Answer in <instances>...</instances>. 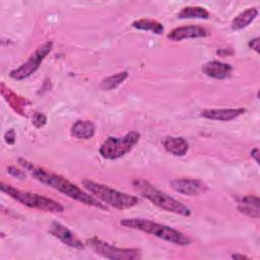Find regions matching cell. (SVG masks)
<instances>
[{
  "instance_id": "6da1fadb",
  "label": "cell",
  "mask_w": 260,
  "mask_h": 260,
  "mask_svg": "<svg viewBox=\"0 0 260 260\" xmlns=\"http://www.w3.org/2000/svg\"><path fill=\"white\" fill-rule=\"evenodd\" d=\"M17 161L27 173H29L37 181L41 182L42 184L47 185L52 189H55L58 192L66 195L67 197L81 202L82 204L98 207L101 209H107V206L103 202H101L95 197L87 194L75 184L68 181L66 178L47 171L43 168H40L34 165L31 161H28L22 157H19Z\"/></svg>"
},
{
  "instance_id": "7a4b0ae2",
  "label": "cell",
  "mask_w": 260,
  "mask_h": 260,
  "mask_svg": "<svg viewBox=\"0 0 260 260\" xmlns=\"http://www.w3.org/2000/svg\"><path fill=\"white\" fill-rule=\"evenodd\" d=\"M120 224L129 229L141 231L152 235L160 240L178 246H188L192 240L182 232L175 230L169 225L161 224L145 218H124L120 220Z\"/></svg>"
},
{
  "instance_id": "3957f363",
  "label": "cell",
  "mask_w": 260,
  "mask_h": 260,
  "mask_svg": "<svg viewBox=\"0 0 260 260\" xmlns=\"http://www.w3.org/2000/svg\"><path fill=\"white\" fill-rule=\"evenodd\" d=\"M132 186L136 192H138L142 197L149 200L153 205L182 216H189L191 210L188 206L183 204L181 201L175 199L174 197L168 195L161 190L157 189L155 186L150 184L148 181L143 179H134L132 181Z\"/></svg>"
},
{
  "instance_id": "277c9868",
  "label": "cell",
  "mask_w": 260,
  "mask_h": 260,
  "mask_svg": "<svg viewBox=\"0 0 260 260\" xmlns=\"http://www.w3.org/2000/svg\"><path fill=\"white\" fill-rule=\"evenodd\" d=\"M82 185L101 202L106 205H110L116 209L122 210L131 208L139 203V199L136 196L115 190L107 185L96 183L89 179H83Z\"/></svg>"
},
{
  "instance_id": "5b68a950",
  "label": "cell",
  "mask_w": 260,
  "mask_h": 260,
  "mask_svg": "<svg viewBox=\"0 0 260 260\" xmlns=\"http://www.w3.org/2000/svg\"><path fill=\"white\" fill-rule=\"evenodd\" d=\"M0 189L2 192L7 194L9 197L19 202L20 204L27 206L29 208L39 209L47 212H62L64 211V206L59 202L42 196L37 193H31L27 191H21L14 188L11 185H7L5 183L0 184Z\"/></svg>"
},
{
  "instance_id": "8992f818",
  "label": "cell",
  "mask_w": 260,
  "mask_h": 260,
  "mask_svg": "<svg viewBox=\"0 0 260 260\" xmlns=\"http://www.w3.org/2000/svg\"><path fill=\"white\" fill-rule=\"evenodd\" d=\"M140 133L137 131H130L121 137H108L100 146L99 153L106 159H117L128 152L139 142Z\"/></svg>"
},
{
  "instance_id": "52a82bcc",
  "label": "cell",
  "mask_w": 260,
  "mask_h": 260,
  "mask_svg": "<svg viewBox=\"0 0 260 260\" xmlns=\"http://www.w3.org/2000/svg\"><path fill=\"white\" fill-rule=\"evenodd\" d=\"M91 250L104 258L111 260H136L141 258V251L136 248H119L96 237L87 240Z\"/></svg>"
},
{
  "instance_id": "ba28073f",
  "label": "cell",
  "mask_w": 260,
  "mask_h": 260,
  "mask_svg": "<svg viewBox=\"0 0 260 260\" xmlns=\"http://www.w3.org/2000/svg\"><path fill=\"white\" fill-rule=\"evenodd\" d=\"M53 43L46 42L36 49V51L29 56V58L22 63L19 67L11 70L9 76L15 80H23L32 75L41 66L43 60L52 51Z\"/></svg>"
},
{
  "instance_id": "9c48e42d",
  "label": "cell",
  "mask_w": 260,
  "mask_h": 260,
  "mask_svg": "<svg viewBox=\"0 0 260 260\" xmlns=\"http://www.w3.org/2000/svg\"><path fill=\"white\" fill-rule=\"evenodd\" d=\"M171 188L180 194L187 196H196L203 194L207 191V185L199 179H188L180 178L174 179L170 182Z\"/></svg>"
},
{
  "instance_id": "30bf717a",
  "label": "cell",
  "mask_w": 260,
  "mask_h": 260,
  "mask_svg": "<svg viewBox=\"0 0 260 260\" xmlns=\"http://www.w3.org/2000/svg\"><path fill=\"white\" fill-rule=\"evenodd\" d=\"M49 234L54 238L61 241L66 246L74 249H83L84 244L79 240V238L68 228L61 224L60 222L53 221L49 228Z\"/></svg>"
},
{
  "instance_id": "8fae6325",
  "label": "cell",
  "mask_w": 260,
  "mask_h": 260,
  "mask_svg": "<svg viewBox=\"0 0 260 260\" xmlns=\"http://www.w3.org/2000/svg\"><path fill=\"white\" fill-rule=\"evenodd\" d=\"M208 35L207 30L200 25H184L174 28L168 34V39L174 42H179L185 39L204 38Z\"/></svg>"
},
{
  "instance_id": "7c38bea8",
  "label": "cell",
  "mask_w": 260,
  "mask_h": 260,
  "mask_svg": "<svg viewBox=\"0 0 260 260\" xmlns=\"http://www.w3.org/2000/svg\"><path fill=\"white\" fill-rule=\"evenodd\" d=\"M246 112L244 108L237 109H205L201 112V117L215 121H232Z\"/></svg>"
},
{
  "instance_id": "4fadbf2b",
  "label": "cell",
  "mask_w": 260,
  "mask_h": 260,
  "mask_svg": "<svg viewBox=\"0 0 260 260\" xmlns=\"http://www.w3.org/2000/svg\"><path fill=\"white\" fill-rule=\"evenodd\" d=\"M201 70L208 77L215 79H225L231 75L233 67L228 63L213 60L204 63L201 67Z\"/></svg>"
},
{
  "instance_id": "5bb4252c",
  "label": "cell",
  "mask_w": 260,
  "mask_h": 260,
  "mask_svg": "<svg viewBox=\"0 0 260 260\" xmlns=\"http://www.w3.org/2000/svg\"><path fill=\"white\" fill-rule=\"evenodd\" d=\"M1 93L4 98V100L9 104V106L13 109L14 112H16L17 114H19L21 116H26L25 115V107L30 104L29 101L16 94L10 88L6 87L4 83H1Z\"/></svg>"
},
{
  "instance_id": "9a60e30c",
  "label": "cell",
  "mask_w": 260,
  "mask_h": 260,
  "mask_svg": "<svg viewBox=\"0 0 260 260\" xmlns=\"http://www.w3.org/2000/svg\"><path fill=\"white\" fill-rule=\"evenodd\" d=\"M259 204L260 200L257 196L246 195L238 200V209L241 213L249 217L258 219L260 216Z\"/></svg>"
},
{
  "instance_id": "2e32d148",
  "label": "cell",
  "mask_w": 260,
  "mask_h": 260,
  "mask_svg": "<svg viewBox=\"0 0 260 260\" xmlns=\"http://www.w3.org/2000/svg\"><path fill=\"white\" fill-rule=\"evenodd\" d=\"M162 145L169 153L175 156H184L189 149L188 142L183 137L178 136L165 137Z\"/></svg>"
},
{
  "instance_id": "e0dca14e",
  "label": "cell",
  "mask_w": 260,
  "mask_h": 260,
  "mask_svg": "<svg viewBox=\"0 0 260 260\" xmlns=\"http://www.w3.org/2000/svg\"><path fill=\"white\" fill-rule=\"evenodd\" d=\"M95 133V126L88 120H77L71 126L70 134L77 139H90Z\"/></svg>"
},
{
  "instance_id": "ac0fdd59",
  "label": "cell",
  "mask_w": 260,
  "mask_h": 260,
  "mask_svg": "<svg viewBox=\"0 0 260 260\" xmlns=\"http://www.w3.org/2000/svg\"><path fill=\"white\" fill-rule=\"evenodd\" d=\"M258 16L257 8H248L239 13L232 21V28L234 30H240L248 26Z\"/></svg>"
},
{
  "instance_id": "d6986e66",
  "label": "cell",
  "mask_w": 260,
  "mask_h": 260,
  "mask_svg": "<svg viewBox=\"0 0 260 260\" xmlns=\"http://www.w3.org/2000/svg\"><path fill=\"white\" fill-rule=\"evenodd\" d=\"M132 26L141 30H149L155 35H161L164 32L162 24L154 19L141 18L132 22Z\"/></svg>"
},
{
  "instance_id": "ffe728a7",
  "label": "cell",
  "mask_w": 260,
  "mask_h": 260,
  "mask_svg": "<svg viewBox=\"0 0 260 260\" xmlns=\"http://www.w3.org/2000/svg\"><path fill=\"white\" fill-rule=\"evenodd\" d=\"M178 18L186 19V18H200L207 19L209 17V12L201 6H187L184 7L179 13Z\"/></svg>"
},
{
  "instance_id": "44dd1931",
  "label": "cell",
  "mask_w": 260,
  "mask_h": 260,
  "mask_svg": "<svg viewBox=\"0 0 260 260\" xmlns=\"http://www.w3.org/2000/svg\"><path fill=\"white\" fill-rule=\"evenodd\" d=\"M128 77V72L127 71H121L118 72L117 74L111 75L106 77L105 79L102 80L100 87L103 90H112L118 87L126 78Z\"/></svg>"
},
{
  "instance_id": "7402d4cb",
  "label": "cell",
  "mask_w": 260,
  "mask_h": 260,
  "mask_svg": "<svg viewBox=\"0 0 260 260\" xmlns=\"http://www.w3.org/2000/svg\"><path fill=\"white\" fill-rule=\"evenodd\" d=\"M47 123V117L43 114V113H39L36 112L32 115V124L37 127V128H41L43 126H45Z\"/></svg>"
},
{
  "instance_id": "603a6c76",
  "label": "cell",
  "mask_w": 260,
  "mask_h": 260,
  "mask_svg": "<svg viewBox=\"0 0 260 260\" xmlns=\"http://www.w3.org/2000/svg\"><path fill=\"white\" fill-rule=\"evenodd\" d=\"M7 172L11 176H13V177H15L16 179H19V180H24L26 178V174H25L24 171H22L20 169H16L15 167H12V166L7 168Z\"/></svg>"
},
{
  "instance_id": "cb8c5ba5",
  "label": "cell",
  "mask_w": 260,
  "mask_h": 260,
  "mask_svg": "<svg viewBox=\"0 0 260 260\" xmlns=\"http://www.w3.org/2000/svg\"><path fill=\"white\" fill-rule=\"evenodd\" d=\"M15 138H16V133L14 129H9L4 134V140L7 144H13L15 142Z\"/></svg>"
},
{
  "instance_id": "d4e9b609",
  "label": "cell",
  "mask_w": 260,
  "mask_h": 260,
  "mask_svg": "<svg viewBox=\"0 0 260 260\" xmlns=\"http://www.w3.org/2000/svg\"><path fill=\"white\" fill-rule=\"evenodd\" d=\"M248 46H249L251 49H253L256 53H259V52H260V50H259V38L257 37V38H254V39L250 40Z\"/></svg>"
},
{
  "instance_id": "484cf974",
  "label": "cell",
  "mask_w": 260,
  "mask_h": 260,
  "mask_svg": "<svg viewBox=\"0 0 260 260\" xmlns=\"http://www.w3.org/2000/svg\"><path fill=\"white\" fill-rule=\"evenodd\" d=\"M216 54L219 55V56L225 57V56L234 55V51L232 49H219V50L216 51Z\"/></svg>"
},
{
  "instance_id": "4316f807",
  "label": "cell",
  "mask_w": 260,
  "mask_h": 260,
  "mask_svg": "<svg viewBox=\"0 0 260 260\" xmlns=\"http://www.w3.org/2000/svg\"><path fill=\"white\" fill-rule=\"evenodd\" d=\"M251 156L255 159V161L257 162V164H259V149L256 147V148H254V149H252V151H251Z\"/></svg>"
},
{
  "instance_id": "83f0119b",
  "label": "cell",
  "mask_w": 260,
  "mask_h": 260,
  "mask_svg": "<svg viewBox=\"0 0 260 260\" xmlns=\"http://www.w3.org/2000/svg\"><path fill=\"white\" fill-rule=\"evenodd\" d=\"M232 258L236 259V260H238V259H249V257H247L245 255H242V254H233Z\"/></svg>"
}]
</instances>
